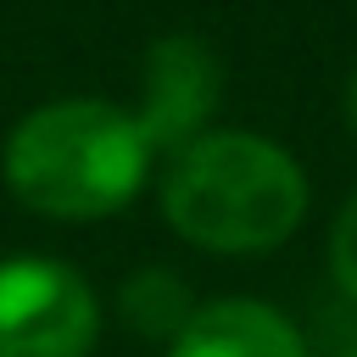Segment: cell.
<instances>
[{
	"instance_id": "cell-1",
	"label": "cell",
	"mask_w": 357,
	"mask_h": 357,
	"mask_svg": "<svg viewBox=\"0 0 357 357\" xmlns=\"http://www.w3.org/2000/svg\"><path fill=\"white\" fill-rule=\"evenodd\" d=\"M0 173L28 212L50 223H100L145 195L156 151L128 106L100 95H56L11 123Z\"/></svg>"
},
{
	"instance_id": "cell-2",
	"label": "cell",
	"mask_w": 357,
	"mask_h": 357,
	"mask_svg": "<svg viewBox=\"0 0 357 357\" xmlns=\"http://www.w3.org/2000/svg\"><path fill=\"white\" fill-rule=\"evenodd\" d=\"M156 201L167 229L195 251L268 257L301 229L312 184L279 139L257 128H206L162 162Z\"/></svg>"
},
{
	"instance_id": "cell-3",
	"label": "cell",
	"mask_w": 357,
	"mask_h": 357,
	"mask_svg": "<svg viewBox=\"0 0 357 357\" xmlns=\"http://www.w3.org/2000/svg\"><path fill=\"white\" fill-rule=\"evenodd\" d=\"M106 329L95 284L61 257H0V357H89Z\"/></svg>"
},
{
	"instance_id": "cell-4",
	"label": "cell",
	"mask_w": 357,
	"mask_h": 357,
	"mask_svg": "<svg viewBox=\"0 0 357 357\" xmlns=\"http://www.w3.org/2000/svg\"><path fill=\"white\" fill-rule=\"evenodd\" d=\"M218 106H223V56L201 33H184V28L151 39L145 67H139V100L128 106L151 151L156 156L184 151L190 139L212 128Z\"/></svg>"
},
{
	"instance_id": "cell-5",
	"label": "cell",
	"mask_w": 357,
	"mask_h": 357,
	"mask_svg": "<svg viewBox=\"0 0 357 357\" xmlns=\"http://www.w3.org/2000/svg\"><path fill=\"white\" fill-rule=\"evenodd\" d=\"M162 357H312V351L279 307L257 296H218L190 312V324L162 346Z\"/></svg>"
},
{
	"instance_id": "cell-6",
	"label": "cell",
	"mask_w": 357,
	"mask_h": 357,
	"mask_svg": "<svg viewBox=\"0 0 357 357\" xmlns=\"http://www.w3.org/2000/svg\"><path fill=\"white\" fill-rule=\"evenodd\" d=\"M117 324L134 335V340H151V346H167L184 324H190V312L201 307L195 296H190V284H184V273H173V268H134L123 284H117Z\"/></svg>"
},
{
	"instance_id": "cell-7",
	"label": "cell",
	"mask_w": 357,
	"mask_h": 357,
	"mask_svg": "<svg viewBox=\"0 0 357 357\" xmlns=\"http://www.w3.org/2000/svg\"><path fill=\"white\" fill-rule=\"evenodd\" d=\"M329 273H335L340 296L357 301V184H351V195L340 201V212L329 223Z\"/></svg>"
},
{
	"instance_id": "cell-8",
	"label": "cell",
	"mask_w": 357,
	"mask_h": 357,
	"mask_svg": "<svg viewBox=\"0 0 357 357\" xmlns=\"http://www.w3.org/2000/svg\"><path fill=\"white\" fill-rule=\"evenodd\" d=\"M340 123H346V134L357 139V67H351L346 84H340Z\"/></svg>"
}]
</instances>
